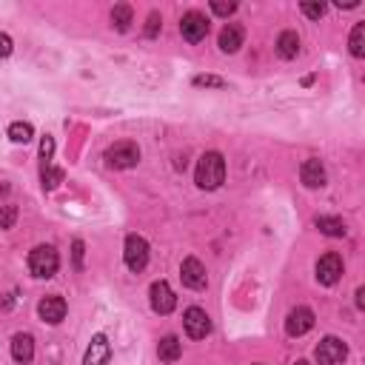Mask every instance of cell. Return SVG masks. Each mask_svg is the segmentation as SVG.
Returning <instances> with one entry per match:
<instances>
[{"instance_id":"28","label":"cell","mask_w":365,"mask_h":365,"mask_svg":"<svg viewBox=\"0 0 365 365\" xmlns=\"http://www.w3.org/2000/svg\"><path fill=\"white\" fill-rule=\"evenodd\" d=\"M52 155H54V140L46 134V137L41 140V157H43V160H52Z\"/></svg>"},{"instance_id":"12","label":"cell","mask_w":365,"mask_h":365,"mask_svg":"<svg viewBox=\"0 0 365 365\" xmlns=\"http://www.w3.org/2000/svg\"><path fill=\"white\" fill-rule=\"evenodd\" d=\"M37 314H41V320L57 325V322L66 317V300L57 297V294H49V297L41 300V305H37Z\"/></svg>"},{"instance_id":"4","label":"cell","mask_w":365,"mask_h":365,"mask_svg":"<svg viewBox=\"0 0 365 365\" xmlns=\"http://www.w3.org/2000/svg\"><path fill=\"white\" fill-rule=\"evenodd\" d=\"M140 160V148L134 146V143H114L109 151H106V163L111 168H131V166H137Z\"/></svg>"},{"instance_id":"17","label":"cell","mask_w":365,"mask_h":365,"mask_svg":"<svg viewBox=\"0 0 365 365\" xmlns=\"http://www.w3.org/2000/svg\"><path fill=\"white\" fill-rule=\"evenodd\" d=\"M180 354H183V342L177 340V337H163L160 340V345H157V357H160V362H177L180 360Z\"/></svg>"},{"instance_id":"30","label":"cell","mask_w":365,"mask_h":365,"mask_svg":"<svg viewBox=\"0 0 365 365\" xmlns=\"http://www.w3.org/2000/svg\"><path fill=\"white\" fill-rule=\"evenodd\" d=\"M74 268H83V240H74Z\"/></svg>"},{"instance_id":"1","label":"cell","mask_w":365,"mask_h":365,"mask_svg":"<svg viewBox=\"0 0 365 365\" xmlns=\"http://www.w3.org/2000/svg\"><path fill=\"white\" fill-rule=\"evenodd\" d=\"M195 180H197V186L206 188V191L220 188L223 180H225V160H223V155H217V151H208V155H203L200 163H197Z\"/></svg>"},{"instance_id":"9","label":"cell","mask_w":365,"mask_h":365,"mask_svg":"<svg viewBox=\"0 0 365 365\" xmlns=\"http://www.w3.org/2000/svg\"><path fill=\"white\" fill-rule=\"evenodd\" d=\"M180 280H183V285L195 288V291H200V288L208 285V274H206V268H203V263L197 257L183 260V265H180Z\"/></svg>"},{"instance_id":"26","label":"cell","mask_w":365,"mask_h":365,"mask_svg":"<svg viewBox=\"0 0 365 365\" xmlns=\"http://www.w3.org/2000/svg\"><path fill=\"white\" fill-rule=\"evenodd\" d=\"M195 86H211V89H223L225 83L220 78H214V74H200V78H195Z\"/></svg>"},{"instance_id":"20","label":"cell","mask_w":365,"mask_h":365,"mask_svg":"<svg viewBox=\"0 0 365 365\" xmlns=\"http://www.w3.org/2000/svg\"><path fill=\"white\" fill-rule=\"evenodd\" d=\"M317 228L329 237H345V232H349L340 217H317Z\"/></svg>"},{"instance_id":"19","label":"cell","mask_w":365,"mask_h":365,"mask_svg":"<svg viewBox=\"0 0 365 365\" xmlns=\"http://www.w3.org/2000/svg\"><path fill=\"white\" fill-rule=\"evenodd\" d=\"M131 6L129 3H118L111 9V26L118 29V32H129V26H131Z\"/></svg>"},{"instance_id":"5","label":"cell","mask_w":365,"mask_h":365,"mask_svg":"<svg viewBox=\"0 0 365 365\" xmlns=\"http://www.w3.org/2000/svg\"><path fill=\"white\" fill-rule=\"evenodd\" d=\"M345 357H349V349L340 337H325L320 345H317V362L320 365H340Z\"/></svg>"},{"instance_id":"13","label":"cell","mask_w":365,"mask_h":365,"mask_svg":"<svg viewBox=\"0 0 365 365\" xmlns=\"http://www.w3.org/2000/svg\"><path fill=\"white\" fill-rule=\"evenodd\" d=\"M109 357H111V345H109L106 334H94L91 342H89V351H86L83 365H106Z\"/></svg>"},{"instance_id":"23","label":"cell","mask_w":365,"mask_h":365,"mask_svg":"<svg viewBox=\"0 0 365 365\" xmlns=\"http://www.w3.org/2000/svg\"><path fill=\"white\" fill-rule=\"evenodd\" d=\"M351 54L362 57L365 54V23H357L351 32Z\"/></svg>"},{"instance_id":"33","label":"cell","mask_w":365,"mask_h":365,"mask_svg":"<svg viewBox=\"0 0 365 365\" xmlns=\"http://www.w3.org/2000/svg\"><path fill=\"white\" fill-rule=\"evenodd\" d=\"M294 365H309V362H305V360H297V362H294Z\"/></svg>"},{"instance_id":"21","label":"cell","mask_w":365,"mask_h":365,"mask_svg":"<svg viewBox=\"0 0 365 365\" xmlns=\"http://www.w3.org/2000/svg\"><path fill=\"white\" fill-rule=\"evenodd\" d=\"M41 180H43V188H46V191H54L57 186L63 183V171H60V168H52V163H49V160H43Z\"/></svg>"},{"instance_id":"32","label":"cell","mask_w":365,"mask_h":365,"mask_svg":"<svg viewBox=\"0 0 365 365\" xmlns=\"http://www.w3.org/2000/svg\"><path fill=\"white\" fill-rule=\"evenodd\" d=\"M362 297H365V291H362V288H357V305H360V309L365 305V300H362Z\"/></svg>"},{"instance_id":"3","label":"cell","mask_w":365,"mask_h":365,"mask_svg":"<svg viewBox=\"0 0 365 365\" xmlns=\"http://www.w3.org/2000/svg\"><path fill=\"white\" fill-rule=\"evenodd\" d=\"M123 260L129 265V272H143L148 265V243L140 237V234H129L126 237V252H123Z\"/></svg>"},{"instance_id":"14","label":"cell","mask_w":365,"mask_h":365,"mask_svg":"<svg viewBox=\"0 0 365 365\" xmlns=\"http://www.w3.org/2000/svg\"><path fill=\"white\" fill-rule=\"evenodd\" d=\"M300 177L309 188H322L325 186V168L320 160H305L300 168Z\"/></svg>"},{"instance_id":"11","label":"cell","mask_w":365,"mask_h":365,"mask_svg":"<svg viewBox=\"0 0 365 365\" xmlns=\"http://www.w3.org/2000/svg\"><path fill=\"white\" fill-rule=\"evenodd\" d=\"M342 277V257L340 254H322L317 260V280L322 285H334Z\"/></svg>"},{"instance_id":"15","label":"cell","mask_w":365,"mask_h":365,"mask_svg":"<svg viewBox=\"0 0 365 365\" xmlns=\"http://www.w3.org/2000/svg\"><path fill=\"white\" fill-rule=\"evenodd\" d=\"M12 357L17 362H23V365L34 360V340H32V334H14V340H12Z\"/></svg>"},{"instance_id":"22","label":"cell","mask_w":365,"mask_h":365,"mask_svg":"<svg viewBox=\"0 0 365 365\" xmlns=\"http://www.w3.org/2000/svg\"><path fill=\"white\" fill-rule=\"evenodd\" d=\"M32 134H34V129H32L29 123H12V126H9V137H12L14 143H29Z\"/></svg>"},{"instance_id":"18","label":"cell","mask_w":365,"mask_h":365,"mask_svg":"<svg viewBox=\"0 0 365 365\" xmlns=\"http://www.w3.org/2000/svg\"><path fill=\"white\" fill-rule=\"evenodd\" d=\"M297 52H300L297 32H283L280 41H277V54L283 57V60H291V57H297Z\"/></svg>"},{"instance_id":"10","label":"cell","mask_w":365,"mask_h":365,"mask_svg":"<svg viewBox=\"0 0 365 365\" xmlns=\"http://www.w3.org/2000/svg\"><path fill=\"white\" fill-rule=\"evenodd\" d=\"M183 325H186V334L191 340H203V337L211 334V320H208V314L203 309H188L183 314Z\"/></svg>"},{"instance_id":"7","label":"cell","mask_w":365,"mask_h":365,"mask_svg":"<svg viewBox=\"0 0 365 365\" xmlns=\"http://www.w3.org/2000/svg\"><path fill=\"white\" fill-rule=\"evenodd\" d=\"M151 309H155L157 314H171L175 311V305H177V297L175 291H171V285L166 280H157V283H151Z\"/></svg>"},{"instance_id":"25","label":"cell","mask_w":365,"mask_h":365,"mask_svg":"<svg viewBox=\"0 0 365 365\" xmlns=\"http://www.w3.org/2000/svg\"><path fill=\"white\" fill-rule=\"evenodd\" d=\"M302 14L305 17H311V21H320V17L325 14V3H300Z\"/></svg>"},{"instance_id":"31","label":"cell","mask_w":365,"mask_h":365,"mask_svg":"<svg viewBox=\"0 0 365 365\" xmlns=\"http://www.w3.org/2000/svg\"><path fill=\"white\" fill-rule=\"evenodd\" d=\"M9 54H12V37L0 34V57H9Z\"/></svg>"},{"instance_id":"6","label":"cell","mask_w":365,"mask_h":365,"mask_svg":"<svg viewBox=\"0 0 365 365\" xmlns=\"http://www.w3.org/2000/svg\"><path fill=\"white\" fill-rule=\"evenodd\" d=\"M180 34H183V41H188V43H200L203 37L208 34V21H206V14H200V12L183 14V21H180Z\"/></svg>"},{"instance_id":"16","label":"cell","mask_w":365,"mask_h":365,"mask_svg":"<svg viewBox=\"0 0 365 365\" xmlns=\"http://www.w3.org/2000/svg\"><path fill=\"white\" fill-rule=\"evenodd\" d=\"M240 46H243V29L234 26V23H228V26L220 32V49H223L225 54H234Z\"/></svg>"},{"instance_id":"8","label":"cell","mask_w":365,"mask_h":365,"mask_svg":"<svg viewBox=\"0 0 365 365\" xmlns=\"http://www.w3.org/2000/svg\"><path fill=\"white\" fill-rule=\"evenodd\" d=\"M314 329V311L305 309V305H300V309H294L291 314L285 317V334L288 337H302L309 334Z\"/></svg>"},{"instance_id":"29","label":"cell","mask_w":365,"mask_h":365,"mask_svg":"<svg viewBox=\"0 0 365 365\" xmlns=\"http://www.w3.org/2000/svg\"><path fill=\"white\" fill-rule=\"evenodd\" d=\"M157 29H160V14H157V12H151V14H148L146 34H148V37H155V34H157Z\"/></svg>"},{"instance_id":"24","label":"cell","mask_w":365,"mask_h":365,"mask_svg":"<svg viewBox=\"0 0 365 365\" xmlns=\"http://www.w3.org/2000/svg\"><path fill=\"white\" fill-rule=\"evenodd\" d=\"M14 220H17V208H14V206H0V232L12 228Z\"/></svg>"},{"instance_id":"27","label":"cell","mask_w":365,"mask_h":365,"mask_svg":"<svg viewBox=\"0 0 365 365\" xmlns=\"http://www.w3.org/2000/svg\"><path fill=\"white\" fill-rule=\"evenodd\" d=\"M211 12L228 17V14H234V12H237V3H223V0H214V3H211Z\"/></svg>"},{"instance_id":"2","label":"cell","mask_w":365,"mask_h":365,"mask_svg":"<svg viewBox=\"0 0 365 365\" xmlns=\"http://www.w3.org/2000/svg\"><path fill=\"white\" fill-rule=\"evenodd\" d=\"M57 265H60V257H57V252L52 245H37L32 248V254H29V272L34 277H41V280H49L57 274Z\"/></svg>"}]
</instances>
